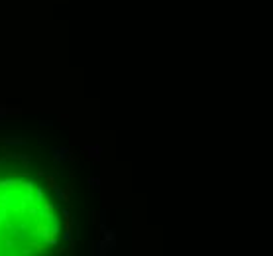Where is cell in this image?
Segmentation results:
<instances>
[{
  "mask_svg": "<svg viewBox=\"0 0 273 256\" xmlns=\"http://www.w3.org/2000/svg\"><path fill=\"white\" fill-rule=\"evenodd\" d=\"M47 187L49 189H55V179L53 177H47Z\"/></svg>",
  "mask_w": 273,
  "mask_h": 256,
  "instance_id": "1",
  "label": "cell"
}]
</instances>
